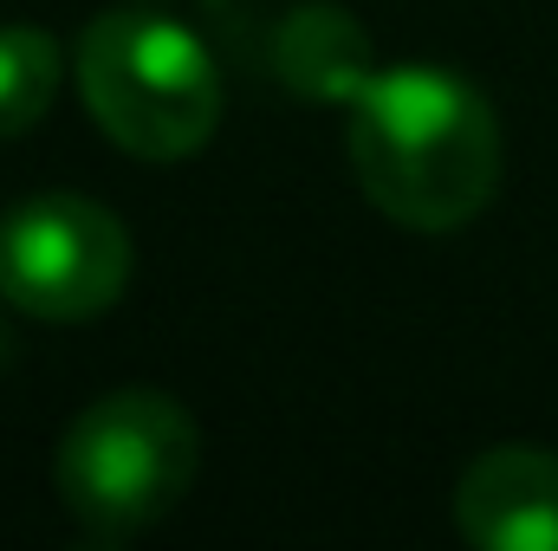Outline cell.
<instances>
[{
  "label": "cell",
  "mask_w": 558,
  "mask_h": 551,
  "mask_svg": "<svg viewBox=\"0 0 558 551\" xmlns=\"http://www.w3.org/2000/svg\"><path fill=\"white\" fill-rule=\"evenodd\" d=\"M59 72H65V52L46 26H33V20L0 26V143L26 137L52 111Z\"/></svg>",
  "instance_id": "52a82bcc"
},
{
  "label": "cell",
  "mask_w": 558,
  "mask_h": 551,
  "mask_svg": "<svg viewBox=\"0 0 558 551\" xmlns=\"http://www.w3.org/2000/svg\"><path fill=\"white\" fill-rule=\"evenodd\" d=\"M351 169L397 228H468L500 188V118L448 65H384L351 98Z\"/></svg>",
  "instance_id": "6da1fadb"
},
{
  "label": "cell",
  "mask_w": 558,
  "mask_h": 551,
  "mask_svg": "<svg viewBox=\"0 0 558 551\" xmlns=\"http://www.w3.org/2000/svg\"><path fill=\"white\" fill-rule=\"evenodd\" d=\"M274 65H279V78L299 98H312V105H351L377 78L371 33L344 7H331V0H305V7H292L279 20Z\"/></svg>",
  "instance_id": "8992f818"
},
{
  "label": "cell",
  "mask_w": 558,
  "mask_h": 551,
  "mask_svg": "<svg viewBox=\"0 0 558 551\" xmlns=\"http://www.w3.org/2000/svg\"><path fill=\"white\" fill-rule=\"evenodd\" d=\"M0 351H7V338H0Z\"/></svg>",
  "instance_id": "ba28073f"
},
{
  "label": "cell",
  "mask_w": 558,
  "mask_h": 551,
  "mask_svg": "<svg viewBox=\"0 0 558 551\" xmlns=\"http://www.w3.org/2000/svg\"><path fill=\"white\" fill-rule=\"evenodd\" d=\"M454 526L481 551H558V454L487 448L454 487Z\"/></svg>",
  "instance_id": "5b68a950"
},
{
  "label": "cell",
  "mask_w": 558,
  "mask_h": 551,
  "mask_svg": "<svg viewBox=\"0 0 558 551\" xmlns=\"http://www.w3.org/2000/svg\"><path fill=\"white\" fill-rule=\"evenodd\" d=\"M131 285V228L85 195H33L0 221V298L46 325H78Z\"/></svg>",
  "instance_id": "277c9868"
},
{
  "label": "cell",
  "mask_w": 558,
  "mask_h": 551,
  "mask_svg": "<svg viewBox=\"0 0 558 551\" xmlns=\"http://www.w3.org/2000/svg\"><path fill=\"white\" fill-rule=\"evenodd\" d=\"M195 461H202V434L175 396L111 390L92 409L72 415L52 480L85 539L124 546L182 506Z\"/></svg>",
  "instance_id": "7a4b0ae2"
},
{
  "label": "cell",
  "mask_w": 558,
  "mask_h": 551,
  "mask_svg": "<svg viewBox=\"0 0 558 551\" xmlns=\"http://www.w3.org/2000/svg\"><path fill=\"white\" fill-rule=\"evenodd\" d=\"M78 91L98 131L143 162H182L221 124V72L208 46L156 13H105L85 26Z\"/></svg>",
  "instance_id": "3957f363"
}]
</instances>
